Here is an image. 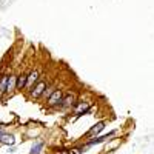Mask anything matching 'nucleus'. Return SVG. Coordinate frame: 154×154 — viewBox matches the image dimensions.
Wrapping results in <instances>:
<instances>
[{
	"instance_id": "7",
	"label": "nucleus",
	"mask_w": 154,
	"mask_h": 154,
	"mask_svg": "<svg viewBox=\"0 0 154 154\" xmlns=\"http://www.w3.org/2000/svg\"><path fill=\"white\" fill-rule=\"evenodd\" d=\"M16 82H17V75H9L8 77V83H6V93H12L16 89Z\"/></svg>"
},
{
	"instance_id": "6",
	"label": "nucleus",
	"mask_w": 154,
	"mask_h": 154,
	"mask_svg": "<svg viewBox=\"0 0 154 154\" xmlns=\"http://www.w3.org/2000/svg\"><path fill=\"white\" fill-rule=\"evenodd\" d=\"M75 103V94H68V96H65V97H62V102H60V108L62 106H71V105H74Z\"/></svg>"
},
{
	"instance_id": "10",
	"label": "nucleus",
	"mask_w": 154,
	"mask_h": 154,
	"mask_svg": "<svg viewBox=\"0 0 154 154\" xmlns=\"http://www.w3.org/2000/svg\"><path fill=\"white\" fill-rule=\"evenodd\" d=\"M0 143H3V145H12L14 143V137H12L11 134H2L0 136Z\"/></svg>"
},
{
	"instance_id": "4",
	"label": "nucleus",
	"mask_w": 154,
	"mask_h": 154,
	"mask_svg": "<svg viewBox=\"0 0 154 154\" xmlns=\"http://www.w3.org/2000/svg\"><path fill=\"white\" fill-rule=\"evenodd\" d=\"M105 128V122H99V123H96L91 130L88 131V134H86V137H94V136H97L102 130Z\"/></svg>"
},
{
	"instance_id": "5",
	"label": "nucleus",
	"mask_w": 154,
	"mask_h": 154,
	"mask_svg": "<svg viewBox=\"0 0 154 154\" xmlns=\"http://www.w3.org/2000/svg\"><path fill=\"white\" fill-rule=\"evenodd\" d=\"M88 109H89V103H88V102H79L74 111H75L77 116H82V114H88Z\"/></svg>"
},
{
	"instance_id": "2",
	"label": "nucleus",
	"mask_w": 154,
	"mask_h": 154,
	"mask_svg": "<svg viewBox=\"0 0 154 154\" xmlns=\"http://www.w3.org/2000/svg\"><path fill=\"white\" fill-rule=\"evenodd\" d=\"M45 88H46V83H45V82H37V83L31 88L29 96H31L32 99H38V97L42 96V93H43Z\"/></svg>"
},
{
	"instance_id": "8",
	"label": "nucleus",
	"mask_w": 154,
	"mask_h": 154,
	"mask_svg": "<svg viewBox=\"0 0 154 154\" xmlns=\"http://www.w3.org/2000/svg\"><path fill=\"white\" fill-rule=\"evenodd\" d=\"M38 82V71H32L29 75H28V80H26V86L28 88H32L34 83Z\"/></svg>"
},
{
	"instance_id": "12",
	"label": "nucleus",
	"mask_w": 154,
	"mask_h": 154,
	"mask_svg": "<svg viewBox=\"0 0 154 154\" xmlns=\"http://www.w3.org/2000/svg\"><path fill=\"white\" fill-rule=\"evenodd\" d=\"M54 93V86H48V88H45L43 89V93H42V96H46V97H49L51 94H53ZM40 96V97H42Z\"/></svg>"
},
{
	"instance_id": "1",
	"label": "nucleus",
	"mask_w": 154,
	"mask_h": 154,
	"mask_svg": "<svg viewBox=\"0 0 154 154\" xmlns=\"http://www.w3.org/2000/svg\"><path fill=\"white\" fill-rule=\"evenodd\" d=\"M62 97H63V93L60 89H54V93L48 97V105L49 106H56V108H60V102H62Z\"/></svg>"
},
{
	"instance_id": "13",
	"label": "nucleus",
	"mask_w": 154,
	"mask_h": 154,
	"mask_svg": "<svg viewBox=\"0 0 154 154\" xmlns=\"http://www.w3.org/2000/svg\"><path fill=\"white\" fill-rule=\"evenodd\" d=\"M83 151H82V148H72V149H69L66 154H82Z\"/></svg>"
},
{
	"instance_id": "11",
	"label": "nucleus",
	"mask_w": 154,
	"mask_h": 154,
	"mask_svg": "<svg viewBox=\"0 0 154 154\" xmlns=\"http://www.w3.org/2000/svg\"><path fill=\"white\" fill-rule=\"evenodd\" d=\"M42 148H43V142H37V143L31 148V152H29V154H40Z\"/></svg>"
},
{
	"instance_id": "9",
	"label": "nucleus",
	"mask_w": 154,
	"mask_h": 154,
	"mask_svg": "<svg viewBox=\"0 0 154 154\" xmlns=\"http://www.w3.org/2000/svg\"><path fill=\"white\" fill-rule=\"evenodd\" d=\"M26 80H28V75H26V74L17 75V82H16V89H23L25 86H26Z\"/></svg>"
},
{
	"instance_id": "3",
	"label": "nucleus",
	"mask_w": 154,
	"mask_h": 154,
	"mask_svg": "<svg viewBox=\"0 0 154 154\" xmlns=\"http://www.w3.org/2000/svg\"><path fill=\"white\" fill-rule=\"evenodd\" d=\"M116 136V131H112V133H109L108 136H103V137H97V139H93V140H89V142L85 145V146H82V151H86L89 146H93V145H97V143H102V142H105V140H108V139H111V137H114Z\"/></svg>"
}]
</instances>
